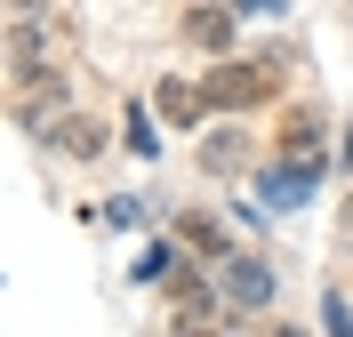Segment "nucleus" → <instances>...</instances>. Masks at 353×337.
<instances>
[{"instance_id":"obj_1","label":"nucleus","mask_w":353,"mask_h":337,"mask_svg":"<svg viewBox=\"0 0 353 337\" xmlns=\"http://www.w3.org/2000/svg\"><path fill=\"white\" fill-rule=\"evenodd\" d=\"M313 185H321V153H297V161H281V169H273V177H265V201H273V209H297V201H305V193H313Z\"/></svg>"},{"instance_id":"obj_2","label":"nucleus","mask_w":353,"mask_h":337,"mask_svg":"<svg viewBox=\"0 0 353 337\" xmlns=\"http://www.w3.org/2000/svg\"><path fill=\"white\" fill-rule=\"evenodd\" d=\"M257 96H265V72H249V65H225L209 81V105H257Z\"/></svg>"},{"instance_id":"obj_3","label":"nucleus","mask_w":353,"mask_h":337,"mask_svg":"<svg viewBox=\"0 0 353 337\" xmlns=\"http://www.w3.org/2000/svg\"><path fill=\"white\" fill-rule=\"evenodd\" d=\"M201 105H209V89H185V81H161V112H169L176 129H193Z\"/></svg>"},{"instance_id":"obj_4","label":"nucleus","mask_w":353,"mask_h":337,"mask_svg":"<svg viewBox=\"0 0 353 337\" xmlns=\"http://www.w3.org/2000/svg\"><path fill=\"white\" fill-rule=\"evenodd\" d=\"M233 297H241V305H265V297H273V273L265 265H233Z\"/></svg>"},{"instance_id":"obj_5","label":"nucleus","mask_w":353,"mask_h":337,"mask_svg":"<svg viewBox=\"0 0 353 337\" xmlns=\"http://www.w3.org/2000/svg\"><path fill=\"white\" fill-rule=\"evenodd\" d=\"M281 145L289 153H321V112H297V121L281 129Z\"/></svg>"},{"instance_id":"obj_6","label":"nucleus","mask_w":353,"mask_h":337,"mask_svg":"<svg viewBox=\"0 0 353 337\" xmlns=\"http://www.w3.org/2000/svg\"><path fill=\"white\" fill-rule=\"evenodd\" d=\"M185 32H193L201 48H225V41H233V17H217V8H201V17L185 24Z\"/></svg>"},{"instance_id":"obj_7","label":"nucleus","mask_w":353,"mask_h":337,"mask_svg":"<svg viewBox=\"0 0 353 337\" xmlns=\"http://www.w3.org/2000/svg\"><path fill=\"white\" fill-rule=\"evenodd\" d=\"M185 241H193L201 257H225V233H217V217H185Z\"/></svg>"},{"instance_id":"obj_8","label":"nucleus","mask_w":353,"mask_h":337,"mask_svg":"<svg viewBox=\"0 0 353 337\" xmlns=\"http://www.w3.org/2000/svg\"><path fill=\"white\" fill-rule=\"evenodd\" d=\"M209 314V289H201V281H176V321H201Z\"/></svg>"},{"instance_id":"obj_9","label":"nucleus","mask_w":353,"mask_h":337,"mask_svg":"<svg viewBox=\"0 0 353 337\" xmlns=\"http://www.w3.org/2000/svg\"><path fill=\"white\" fill-rule=\"evenodd\" d=\"M17 8H32V0H17Z\"/></svg>"}]
</instances>
